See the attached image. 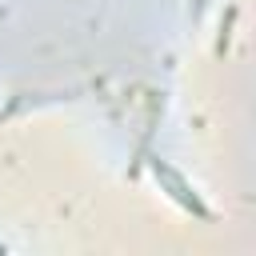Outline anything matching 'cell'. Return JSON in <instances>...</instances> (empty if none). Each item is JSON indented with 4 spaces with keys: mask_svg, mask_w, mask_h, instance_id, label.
<instances>
[{
    "mask_svg": "<svg viewBox=\"0 0 256 256\" xmlns=\"http://www.w3.org/2000/svg\"><path fill=\"white\" fill-rule=\"evenodd\" d=\"M152 176H156V184H160V188H164V192H168V196H172V200H176V204H180L184 212H192V216H196V220H204V224L212 220L208 204H204V200H200V196L192 192V184H188V180H184V176H180L176 168H168V164L152 160Z\"/></svg>",
    "mask_w": 256,
    "mask_h": 256,
    "instance_id": "cell-1",
    "label": "cell"
}]
</instances>
